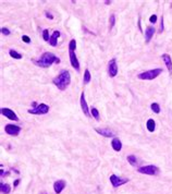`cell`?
I'll use <instances>...</instances> for the list:
<instances>
[{"label": "cell", "mask_w": 172, "mask_h": 194, "mask_svg": "<svg viewBox=\"0 0 172 194\" xmlns=\"http://www.w3.org/2000/svg\"><path fill=\"white\" fill-rule=\"evenodd\" d=\"M90 79H92V76H90L89 70L86 69L85 72H84V76H83V83H84V84H87V83H89L90 82Z\"/></svg>", "instance_id": "obj_20"}, {"label": "cell", "mask_w": 172, "mask_h": 194, "mask_svg": "<svg viewBox=\"0 0 172 194\" xmlns=\"http://www.w3.org/2000/svg\"><path fill=\"white\" fill-rule=\"evenodd\" d=\"M1 33H2V34H3V35H6V36H9L11 32H10V31H9L7 27H2V28H1Z\"/></svg>", "instance_id": "obj_27"}, {"label": "cell", "mask_w": 172, "mask_h": 194, "mask_svg": "<svg viewBox=\"0 0 172 194\" xmlns=\"http://www.w3.org/2000/svg\"><path fill=\"white\" fill-rule=\"evenodd\" d=\"M54 84L58 87L60 91H64L68 86L71 83V75H70V72L68 70H61L60 74L57 75L56 78L52 80Z\"/></svg>", "instance_id": "obj_2"}, {"label": "cell", "mask_w": 172, "mask_h": 194, "mask_svg": "<svg viewBox=\"0 0 172 194\" xmlns=\"http://www.w3.org/2000/svg\"><path fill=\"white\" fill-rule=\"evenodd\" d=\"M45 15H46V17H48V19L54 20V15H52L50 12H48V11H46V12H45Z\"/></svg>", "instance_id": "obj_31"}, {"label": "cell", "mask_w": 172, "mask_h": 194, "mask_svg": "<svg viewBox=\"0 0 172 194\" xmlns=\"http://www.w3.org/2000/svg\"><path fill=\"white\" fill-rule=\"evenodd\" d=\"M11 192V187L8 183H1V193L2 194H9Z\"/></svg>", "instance_id": "obj_22"}, {"label": "cell", "mask_w": 172, "mask_h": 194, "mask_svg": "<svg viewBox=\"0 0 172 194\" xmlns=\"http://www.w3.org/2000/svg\"><path fill=\"white\" fill-rule=\"evenodd\" d=\"M21 130H22L21 127H19V125H14V124H7L6 127H4V131H6V133L9 134V135H11V136L19 135Z\"/></svg>", "instance_id": "obj_9"}, {"label": "cell", "mask_w": 172, "mask_h": 194, "mask_svg": "<svg viewBox=\"0 0 172 194\" xmlns=\"http://www.w3.org/2000/svg\"><path fill=\"white\" fill-rule=\"evenodd\" d=\"M106 4H111V1H105Z\"/></svg>", "instance_id": "obj_33"}, {"label": "cell", "mask_w": 172, "mask_h": 194, "mask_svg": "<svg viewBox=\"0 0 172 194\" xmlns=\"http://www.w3.org/2000/svg\"><path fill=\"white\" fill-rule=\"evenodd\" d=\"M108 74L111 78H114L118 74V65H117L116 58H112L108 63Z\"/></svg>", "instance_id": "obj_8"}, {"label": "cell", "mask_w": 172, "mask_h": 194, "mask_svg": "<svg viewBox=\"0 0 172 194\" xmlns=\"http://www.w3.org/2000/svg\"><path fill=\"white\" fill-rule=\"evenodd\" d=\"M149 22H150V23H154V24H155L156 22H157V15H156V14H153V15H151L150 19H149Z\"/></svg>", "instance_id": "obj_29"}, {"label": "cell", "mask_w": 172, "mask_h": 194, "mask_svg": "<svg viewBox=\"0 0 172 194\" xmlns=\"http://www.w3.org/2000/svg\"><path fill=\"white\" fill-rule=\"evenodd\" d=\"M22 41H23L24 43H26V44L31 43V38L27 36V35H23V36H22Z\"/></svg>", "instance_id": "obj_28"}, {"label": "cell", "mask_w": 172, "mask_h": 194, "mask_svg": "<svg viewBox=\"0 0 172 194\" xmlns=\"http://www.w3.org/2000/svg\"><path fill=\"white\" fill-rule=\"evenodd\" d=\"M162 73V69L157 68V69H153V70H148V71L142 72L137 75V78L140 80H147V81H151L154 79H156L157 76H159Z\"/></svg>", "instance_id": "obj_4"}, {"label": "cell", "mask_w": 172, "mask_h": 194, "mask_svg": "<svg viewBox=\"0 0 172 194\" xmlns=\"http://www.w3.org/2000/svg\"><path fill=\"white\" fill-rule=\"evenodd\" d=\"M43 38L45 41H49L50 37H49V31L48 30H44L43 31Z\"/></svg>", "instance_id": "obj_26"}, {"label": "cell", "mask_w": 172, "mask_h": 194, "mask_svg": "<svg viewBox=\"0 0 172 194\" xmlns=\"http://www.w3.org/2000/svg\"><path fill=\"white\" fill-rule=\"evenodd\" d=\"M95 131L98 134H100V135L105 136V138H113V136L116 135L114 132L111 131L110 129H100V128H96Z\"/></svg>", "instance_id": "obj_12"}, {"label": "cell", "mask_w": 172, "mask_h": 194, "mask_svg": "<svg viewBox=\"0 0 172 194\" xmlns=\"http://www.w3.org/2000/svg\"><path fill=\"white\" fill-rule=\"evenodd\" d=\"M19 183H20V179H17L14 182H13V187H14V188H17V187L19 186Z\"/></svg>", "instance_id": "obj_32"}, {"label": "cell", "mask_w": 172, "mask_h": 194, "mask_svg": "<svg viewBox=\"0 0 172 194\" xmlns=\"http://www.w3.org/2000/svg\"><path fill=\"white\" fill-rule=\"evenodd\" d=\"M59 36H60V32H59V31H55V32L51 34V36H50V39H49V44H50V45L54 46V47L58 45Z\"/></svg>", "instance_id": "obj_17"}, {"label": "cell", "mask_w": 172, "mask_h": 194, "mask_svg": "<svg viewBox=\"0 0 172 194\" xmlns=\"http://www.w3.org/2000/svg\"><path fill=\"white\" fill-rule=\"evenodd\" d=\"M127 160L130 162V165H131V166L137 167V168H138V166H140V160L137 159V157H136L135 155H130V156H127Z\"/></svg>", "instance_id": "obj_18"}, {"label": "cell", "mask_w": 172, "mask_h": 194, "mask_svg": "<svg viewBox=\"0 0 172 194\" xmlns=\"http://www.w3.org/2000/svg\"><path fill=\"white\" fill-rule=\"evenodd\" d=\"M48 111H49V106L46 105V104H39L37 107L27 110L28 114H46Z\"/></svg>", "instance_id": "obj_6"}, {"label": "cell", "mask_w": 172, "mask_h": 194, "mask_svg": "<svg viewBox=\"0 0 172 194\" xmlns=\"http://www.w3.org/2000/svg\"><path fill=\"white\" fill-rule=\"evenodd\" d=\"M65 188V181L64 180H58L54 183V190L56 194H60Z\"/></svg>", "instance_id": "obj_14"}, {"label": "cell", "mask_w": 172, "mask_h": 194, "mask_svg": "<svg viewBox=\"0 0 172 194\" xmlns=\"http://www.w3.org/2000/svg\"><path fill=\"white\" fill-rule=\"evenodd\" d=\"M162 60H164L165 65H166L167 69H168L169 73H170V75H172V60H171V56L168 54H164L161 56Z\"/></svg>", "instance_id": "obj_13"}, {"label": "cell", "mask_w": 172, "mask_h": 194, "mask_svg": "<svg viewBox=\"0 0 172 194\" xmlns=\"http://www.w3.org/2000/svg\"><path fill=\"white\" fill-rule=\"evenodd\" d=\"M111 146L116 152H120L122 149V143L119 138H113L111 141Z\"/></svg>", "instance_id": "obj_15"}, {"label": "cell", "mask_w": 172, "mask_h": 194, "mask_svg": "<svg viewBox=\"0 0 172 194\" xmlns=\"http://www.w3.org/2000/svg\"><path fill=\"white\" fill-rule=\"evenodd\" d=\"M146 125H147V130H148L149 132H154V131H155L156 122L154 121V119H148V120H147Z\"/></svg>", "instance_id": "obj_19"}, {"label": "cell", "mask_w": 172, "mask_h": 194, "mask_svg": "<svg viewBox=\"0 0 172 194\" xmlns=\"http://www.w3.org/2000/svg\"><path fill=\"white\" fill-rule=\"evenodd\" d=\"M160 33H162L164 32V30H165V25H164V17H161V20H160Z\"/></svg>", "instance_id": "obj_30"}, {"label": "cell", "mask_w": 172, "mask_h": 194, "mask_svg": "<svg viewBox=\"0 0 172 194\" xmlns=\"http://www.w3.org/2000/svg\"><path fill=\"white\" fill-rule=\"evenodd\" d=\"M109 179L113 188H119V187H121L122 184H125L129 182V179H124V178L118 177V176H116V175H111Z\"/></svg>", "instance_id": "obj_7"}, {"label": "cell", "mask_w": 172, "mask_h": 194, "mask_svg": "<svg viewBox=\"0 0 172 194\" xmlns=\"http://www.w3.org/2000/svg\"><path fill=\"white\" fill-rule=\"evenodd\" d=\"M150 108H151V110H153L155 114H159L160 112V106H159V104H157V103H153L150 105Z\"/></svg>", "instance_id": "obj_25"}, {"label": "cell", "mask_w": 172, "mask_h": 194, "mask_svg": "<svg viewBox=\"0 0 172 194\" xmlns=\"http://www.w3.org/2000/svg\"><path fill=\"white\" fill-rule=\"evenodd\" d=\"M114 24H116V15L111 14L109 17V30H112V28H113Z\"/></svg>", "instance_id": "obj_24"}, {"label": "cell", "mask_w": 172, "mask_h": 194, "mask_svg": "<svg viewBox=\"0 0 172 194\" xmlns=\"http://www.w3.org/2000/svg\"><path fill=\"white\" fill-rule=\"evenodd\" d=\"M80 103H81V107H82V111L84 112L85 116L86 117H90L89 110H88V105H87V103H86V100H85V94H84V92H83V93L81 94Z\"/></svg>", "instance_id": "obj_11"}, {"label": "cell", "mask_w": 172, "mask_h": 194, "mask_svg": "<svg viewBox=\"0 0 172 194\" xmlns=\"http://www.w3.org/2000/svg\"><path fill=\"white\" fill-rule=\"evenodd\" d=\"M154 34H155V28H154L153 26H148V27L146 28V31H145V41H146V43H149V41H150Z\"/></svg>", "instance_id": "obj_16"}, {"label": "cell", "mask_w": 172, "mask_h": 194, "mask_svg": "<svg viewBox=\"0 0 172 194\" xmlns=\"http://www.w3.org/2000/svg\"><path fill=\"white\" fill-rule=\"evenodd\" d=\"M75 48H76V41L75 39H71L69 43V56H70V62L71 65L73 67L74 70L80 72V62H79L78 58L75 55Z\"/></svg>", "instance_id": "obj_3"}, {"label": "cell", "mask_w": 172, "mask_h": 194, "mask_svg": "<svg viewBox=\"0 0 172 194\" xmlns=\"http://www.w3.org/2000/svg\"><path fill=\"white\" fill-rule=\"evenodd\" d=\"M90 114H92V116L94 117L96 120H99V111L97 108H95V107L90 108Z\"/></svg>", "instance_id": "obj_23"}, {"label": "cell", "mask_w": 172, "mask_h": 194, "mask_svg": "<svg viewBox=\"0 0 172 194\" xmlns=\"http://www.w3.org/2000/svg\"><path fill=\"white\" fill-rule=\"evenodd\" d=\"M137 171L143 175H148V176H157L159 173V168L154 165H147L144 167H138Z\"/></svg>", "instance_id": "obj_5"}, {"label": "cell", "mask_w": 172, "mask_h": 194, "mask_svg": "<svg viewBox=\"0 0 172 194\" xmlns=\"http://www.w3.org/2000/svg\"><path fill=\"white\" fill-rule=\"evenodd\" d=\"M9 55H10L12 58H14V59H22V55L20 54V52H17V50H14V49H10L9 50Z\"/></svg>", "instance_id": "obj_21"}, {"label": "cell", "mask_w": 172, "mask_h": 194, "mask_svg": "<svg viewBox=\"0 0 172 194\" xmlns=\"http://www.w3.org/2000/svg\"><path fill=\"white\" fill-rule=\"evenodd\" d=\"M33 62L37 65V67L41 68H49L52 63H59L60 62V59L56 56L55 54L49 51H46L39 57L38 59H34Z\"/></svg>", "instance_id": "obj_1"}, {"label": "cell", "mask_w": 172, "mask_h": 194, "mask_svg": "<svg viewBox=\"0 0 172 194\" xmlns=\"http://www.w3.org/2000/svg\"><path fill=\"white\" fill-rule=\"evenodd\" d=\"M1 114L4 117H7L8 119L13 121H19V117L15 114V112L13 110H11L10 108H1Z\"/></svg>", "instance_id": "obj_10"}]
</instances>
